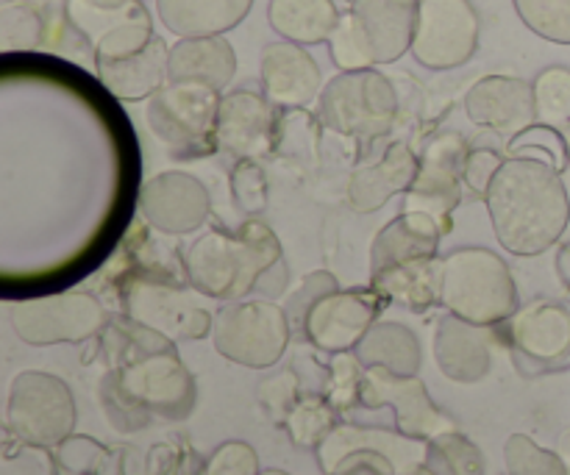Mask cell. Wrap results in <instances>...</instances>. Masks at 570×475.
I'll return each mask as SVG.
<instances>
[{"label": "cell", "instance_id": "ffe728a7", "mask_svg": "<svg viewBox=\"0 0 570 475\" xmlns=\"http://www.w3.org/2000/svg\"><path fill=\"white\" fill-rule=\"evenodd\" d=\"M259 78L262 95L278 109H304L321 98V67L304 44L287 39L265 44Z\"/></svg>", "mask_w": 570, "mask_h": 475}, {"label": "cell", "instance_id": "ee69618b", "mask_svg": "<svg viewBox=\"0 0 570 475\" xmlns=\"http://www.w3.org/2000/svg\"><path fill=\"white\" fill-rule=\"evenodd\" d=\"M42 37V20L31 6H6L3 9V50L33 48Z\"/></svg>", "mask_w": 570, "mask_h": 475}, {"label": "cell", "instance_id": "f1b7e54d", "mask_svg": "<svg viewBox=\"0 0 570 475\" xmlns=\"http://www.w3.org/2000/svg\"><path fill=\"white\" fill-rule=\"evenodd\" d=\"M440 267H443V259L390 267V270L373 273L371 287L387 304H401L410 311H426L440 304Z\"/></svg>", "mask_w": 570, "mask_h": 475}, {"label": "cell", "instance_id": "1f68e13d", "mask_svg": "<svg viewBox=\"0 0 570 475\" xmlns=\"http://www.w3.org/2000/svg\"><path fill=\"white\" fill-rule=\"evenodd\" d=\"M426 465L434 475H484V456L465 434L445 432L429 439Z\"/></svg>", "mask_w": 570, "mask_h": 475}, {"label": "cell", "instance_id": "ba28073f", "mask_svg": "<svg viewBox=\"0 0 570 475\" xmlns=\"http://www.w3.org/2000/svg\"><path fill=\"white\" fill-rule=\"evenodd\" d=\"M11 326L26 345L83 343L109 326L104 304L89 293H59L11 306Z\"/></svg>", "mask_w": 570, "mask_h": 475}, {"label": "cell", "instance_id": "5bb4252c", "mask_svg": "<svg viewBox=\"0 0 570 475\" xmlns=\"http://www.w3.org/2000/svg\"><path fill=\"white\" fill-rule=\"evenodd\" d=\"M468 142L460 133H440L421 154L415 184L406 192V211H426L449 231V220L454 215L462 195V172H465Z\"/></svg>", "mask_w": 570, "mask_h": 475}, {"label": "cell", "instance_id": "83f0119b", "mask_svg": "<svg viewBox=\"0 0 570 475\" xmlns=\"http://www.w3.org/2000/svg\"><path fill=\"white\" fill-rule=\"evenodd\" d=\"M362 367H382L395 376H417L423 365V350L415 331L404 323L382 320L362 337L354 348Z\"/></svg>", "mask_w": 570, "mask_h": 475}, {"label": "cell", "instance_id": "d6a6232c", "mask_svg": "<svg viewBox=\"0 0 570 475\" xmlns=\"http://www.w3.org/2000/svg\"><path fill=\"white\" fill-rule=\"evenodd\" d=\"M534 109L540 126H551L566 131L570 126V67H546L534 78Z\"/></svg>", "mask_w": 570, "mask_h": 475}, {"label": "cell", "instance_id": "c3c4849f", "mask_svg": "<svg viewBox=\"0 0 570 475\" xmlns=\"http://www.w3.org/2000/svg\"><path fill=\"white\" fill-rule=\"evenodd\" d=\"M557 273H560L562 284L570 289V245H566V248L557 254Z\"/></svg>", "mask_w": 570, "mask_h": 475}, {"label": "cell", "instance_id": "484cf974", "mask_svg": "<svg viewBox=\"0 0 570 475\" xmlns=\"http://www.w3.org/2000/svg\"><path fill=\"white\" fill-rule=\"evenodd\" d=\"M170 81H193L223 89L234 81L237 53L226 37H187L170 48Z\"/></svg>", "mask_w": 570, "mask_h": 475}, {"label": "cell", "instance_id": "816d5d0a", "mask_svg": "<svg viewBox=\"0 0 570 475\" xmlns=\"http://www.w3.org/2000/svg\"><path fill=\"white\" fill-rule=\"evenodd\" d=\"M259 475H289V473H284V471H262Z\"/></svg>", "mask_w": 570, "mask_h": 475}, {"label": "cell", "instance_id": "4fadbf2b", "mask_svg": "<svg viewBox=\"0 0 570 475\" xmlns=\"http://www.w3.org/2000/svg\"><path fill=\"white\" fill-rule=\"evenodd\" d=\"M360 406L390 409L395 417V432L412 439H423V443L445 432H454V420L438 409L426 384L417 376H395L382 367H367L365 378H362Z\"/></svg>", "mask_w": 570, "mask_h": 475}, {"label": "cell", "instance_id": "2e32d148", "mask_svg": "<svg viewBox=\"0 0 570 475\" xmlns=\"http://www.w3.org/2000/svg\"><path fill=\"white\" fill-rule=\"evenodd\" d=\"M278 106L254 89L223 95L217 111V148L237 161H262L278 142Z\"/></svg>", "mask_w": 570, "mask_h": 475}, {"label": "cell", "instance_id": "681fc988", "mask_svg": "<svg viewBox=\"0 0 570 475\" xmlns=\"http://www.w3.org/2000/svg\"><path fill=\"white\" fill-rule=\"evenodd\" d=\"M406 475H434V471H432V467L426 465V462H423L421 467H415V471H410Z\"/></svg>", "mask_w": 570, "mask_h": 475}, {"label": "cell", "instance_id": "30bf717a", "mask_svg": "<svg viewBox=\"0 0 570 475\" xmlns=\"http://www.w3.org/2000/svg\"><path fill=\"white\" fill-rule=\"evenodd\" d=\"M109 370L115 373L122 389L154 417L187 420L193 415L198 387H195L193 373L178 359L176 345L145 354L120 367H109Z\"/></svg>", "mask_w": 570, "mask_h": 475}, {"label": "cell", "instance_id": "e575fe53", "mask_svg": "<svg viewBox=\"0 0 570 475\" xmlns=\"http://www.w3.org/2000/svg\"><path fill=\"white\" fill-rule=\"evenodd\" d=\"M504 462L510 475H568L566 462L527 434H512L507 439Z\"/></svg>", "mask_w": 570, "mask_h": 475}, {"label": "cell", "instance_id": "9c48e42d", "mask_svg": "<svg viewBox=\"0 0 570 475\" xmlns=\"http://www.w3.org/2000/svg\"><path fill=\"white\" fill-rule=\"evenodd\" d=\"M501 326L523 376H543L570 367V309L566 304L532 300Z\"/></svg>", "mask_w": 570, "mask_h": 475}, {"label": "cell", "instance_id": "d6986e66", "mask_svg": "<svg viewBox=\"0 0 570 475\" xmlns=\"http://www.w3.org/2000/svg\"><path fill=\"white\" fill-rule=\"evenodd\" d=\"M421 0H351L348 14L373 65H393L412 50Z\"/></svg>", "mask_w": 570, "mask_h": 475}, {"label": "cell", "instance_id": "f35d334b", "mask_svg": "<svg viewBox=\"0 0 570 475\" xmlns=\"http://www.w3.org/2000/svg\"><path fill=\"white\" fill-rule=\"evenodd\" d=\"M337 289H340L337 278H334L328 270L309 273V276H306L304 281H301L298 287L287 295V304H284V311H287L293 331L295 328H301V331H304V323H306V317H309V311L315 309V306L321 304L326 295L337 293Z\"/></svg>", "mask_w": 570, "mask_h": 475}, {"label": "cell", "instance_id": "5b68a950", "mask_svg": "<svg viewBox=\"0 0 570 475\" xmlns=\"http://www.w3.org/2000/svg\"><path fill=\"white\" fill-rule=\"evenodd\" d=\"M317 117L334 133L351 139H379L399 117V92L376 67L334 76L317 98Z\"/></svg>", "mask_w": 570, "mask_h": 475}, {"label": "cell", "instance_id": "277c9868", "mask_svg": "<svg viewBox=\"0 0 570 475\" xmlns=\"http://www.w3.org/2000/svg\"><path fill=\"white\" fill-rule=\"evenodd\" d=\"M223 95L193 81H167L145 106L154 137L178 159H198L217 150V111Z\"/></svg>", "mask_w": 570, "mask_h": 475}, {"label": "cell", "instance_id": "f907efd6", "mask_svg": "<svg viewBox=\"0 0 570 475\" xmlns=\"http://www.w3.org/2000/svg\"><path fill=\"white\" fill-rule=\"evenodd\" d=\"M562 137H566V154H568V167H570V126L562 131Z\"/></svg>", "mask_w": 570, "mask_h": 475}, {"label": "cell", "instance_id": "7dc6e473", "mask_svg": "<svg viewBox=\"0 0 570 475\" xmlns=\"http://www.w3.org/2000/svg\"><path fill=\"white\" fill-rule=\"evenodd\" d=\"M287 284H289V267L287 261L278 259L276 265H273L271 270H265V276L259 278L254 295H259L262 300H276L287 293Z\"/></svg>", "mask_w": 570, "mask_h": 475}, {"label": "cell", "instance_id": "44dd1931", "mask_svg": "<svg viewBox=\"0 0 570 475\" xmlns=\"http://www.w3.org/2000/svg\"><path fill=\"white\" fill-rule=\"evenodd\" d=\"M495 326H476L456 315H445L434 334V359L440 373L456 384H479L495 362Z\"/></svg>", "mask_w": 570, "mask_h": 475}, {"label": "cell", "instance_id": "7bdbcfd3", "mask_svg": "<svg viewBox=\"0 0 570 475\" xmlns=\"http://www.w3.org/2000/svg\"><path fill=\"white\" fill-rule=\"evenodd\" d=\"M259 456L248 443H223L212 451L209 459L204 462L200 475H259Z\"/></svg>", "mask_w": 570, "mask_h": 475}, {"label": "cell", "instance_id": "f546056e", "mask_svg": "<svg viewBox=\"0 0 570 475\" xmlns=\"http://www.w3.org/2000/svg\"><path fill=\"white\" fill-rule=\"evenodd\" d=\"M65 17L72 31L83 37L89 48L117 28L150 17L142 0H65Z\"/></svg>", "mask_w": 570, "mask_h": 475}, {"label": "cell", "instance_id": "d4e9b609", "mask_svg": "<svg viewBox=\"0 0 570 475\" xmlns=\"http://www.w3.org/2000/svg\"><path fill=\"white\" fill-rule=\"evenodd\" d=\"M254 0H156L161 26L178 39L226 37L250 14Z\"/></svg>", "mask_w": 570, "mask_h": 475}, {"label": "cell", "instance_id": "836d02e7", "mask_svg": "<svg viewBox=\"0 0 570 475\" xmlns=\"http://www.w3.org/2000/svg\"><path fill=\"white\" fill-rule=\"evenodd\" d=\"M529 31L557 44H570V0H512Z\"/></svg>", "mask_w": 570, "mask_h": 475}, {"label": "cell", "instance_id": "8992f818", "mask_svg": "<svg viewBox=\"0 0 570 475\" xmlns=\"http://www.w3.org/2000/svg\"><path fill=\"white\" fill-rule=\"evenodd\" d=\"M289 337L293 326L287 311L273 300H232L212 323V343L217 354L250 370L278 365Z\"/></svg>", "mask_w": 570, "mask_h": 475}, {"label": "cell", "instance_id": "60d3db41", "mask_svg": "<svg viewBox=\"0 0 570 475\" xmlns=\"http://www.w3.org/2000/svg\"><path fill=\"white\" fill-rule=\"evenodd\" d=\"M328 56H332L334 67H337L340 72H354V70H371L373 59L371 53L365 50V44H362L360 33H356L354 22H351V14L348 11H343V17H340L337 28H334L332 39H328Z\"/></svg>", "mask_w": 570, "mask_h": 475}, {"label": "cell", "instance_id": "ab89813d", "mask_svg": "<svg viewBox=\"0 0 570 475\" xmlns=\"http://www.w3.org/2000/svg\"><path fill=\"white\" fill-rule=\"evenodd\" d=\"M232 195L239 211L256 217L267 209L271 189H267V176L262 172L259 161H237L232 170Z\"/></svg>", "mask_w": 570, "mask_h": 475}, {"label": "cell", "instance_id": "7a4b0ae2", "mask_svg": "<svg viewBox=\"0 0 570 475\" xmlns=\"http://www.w3.org/2000/svg\"><path fill=\"white\" fill-rule=\"evenodd\" d=\"M278 259L282 243L262 220H245L237 231L212 228L184 254L189 287L215 300H245Z\"/></svg>", "mask_w": 570, "mask_h": 475}, {"label": "cell", "instance_id": "6da1fadb", "mask_svg": "<svg viewBox=\"0 0 570 475\" xmlns=\"http://www.w3.org/2000/svg\"><path fill=\"white\" fill-rule=\"evenodd\" d=\"M562 170L534 156H510L490 184L484 204L501 248L515 256H540L554 248L570 222V198Z\"/></svg>", "mask_w": 570, "mask_h": 475}, {"label": "cell", "instance_id": "ac0fdd59", "mask_svg": "<svg viewBox=\"0 0 570 475\" xmlns=\"http://www.w3.org/2000/svg\"><path fill=\"white\" fill-rule=\"evenodd\" d=\"M465 115L473 126L501 137H521L538 122L534 83L518 76H484L468 89Z\"/></svg>", "mask_w": 570, "mask_h": 475}, {"label": "cell", "instance_id": "52a82bcc", "mask_svg": "<svg viewBox=\"0 0 570 475\" xmlns=\"http://www.w3.org/2000/svg\"><path fill=\"white\" fill-rule=\"evenodd\" d=\"M76 398L59 376L26 370L11 382L6 400V432L20 445L56 448L72 437Z\"/></svg>", "mask_w": 570, "mask_h": 475}, {"label": "cell", "instance_id": "7c38bea8", "mask_svg": "<svg viewBox=\"0 0 570 475\" xmlns=\"http://www.w3.org/2000/svg\"><path fill=\"white\" fill-rule=\"evenodd\" d=\"M198 289H181L159 278H137L126 289V311L131 320L165 334L173 343H193L212 334L215 315L200 304Z\"/></svg>", "mask_w": 570, "mask_h": 475}, {"label": "cell", "instance_id": "4dcf8cb0", "mask_svg": "<svg viewBox=\"0 0 570 475\" xmlns=\"http://www.w3.org/2000/svg\"><path fill=\"white\" fill-rule=\"evenodd\" d=\"M337 415L340 412L328 404L326 395H306L293 406V412L284 420V428H287L295 448L317 451L323 439L337 428Z\"/></svg>", "mask_w": 570, "mask_h": 475}, {"label": "cell", "instance_id": "8d00e7d4", "mask_svg": "<svg viewBox=\"0 0 570 475\" xmlns=\"http://www.w3.org/2000/svg\"><path fill=\"white\" fill-rule=\"evenodd\" d=\"M100 404H104L106 417H109L111 426L122 434H131V432H142L148 428V423L154 420L150 412H145L131 395L122 389V384L117 382L115 373H106L104 382H100Z\"/></svg>", "mask_w": 570, "mask_h": 475}, {"label": "cell", "instance_id": "f6af8a7d", "mask_svg": "<svg viewBox=\"0 0 570 475\" xmlns=\"http://www.w3.org/2000/svg\"><path fill=\"white\" fill-rule=\"evenodd\" d=\"M204 462L193 448H170V445H156L148 456V471L145 475H200Z\"/></svg>", "mask_w": 570, "mask_h": 475}, {"label": "cell", "instance_id": "8fae6325", "mask_svg": "<svg viewBox=\"0 0 570 475\" xmlns=\"http://www.w3.org/2000/svg\"><path fill=\"white\" fill-rule=\"evenodd\" d=\"M479 48V14L471 0H421L412 50L426 70L468 65Z\"/></svg>", "mask_w": 570, "mask_h": 475}, {"label": "cell", "instance_id": "9a60e30c", "mask_svg": "<svg viewBox=\"0 0 570 475\" xmlns=\"http://www.w3.org/2000/svg\"><path fill=\"white\" fill-rule=\"evenodd\" d=\"M387 300L376 289H337L326 295L304 323V334L323 354H345L379 323Z\"/></svg>", "mask_w": 570, "mask_h": 475}, {"label": "cell", "instance_id": "e0dca14e", "mask_svg": "<svg viewBox=\"0 0 570 475\" xmlns=\"http://www.w3.org/2000/svg\"><path fill=\"white\" fill-rule=\"evenodd\" d=\"M139 211L159 234H193L212 215L209 189L189 172H159L139 189Z\"/></svg>", "mask_w": 570, "mask_h": 475}, {"label": "cell", "instance_id": "d590c367", "mask_svg": "<svg viewBox=\"0 0 570 475\" xmlns=\"http://www.w3.org/2000/svg\"><path fill=\"white\" fill-rule=\"evenodd\" d=\"M362 378H365V367L356 359L354 350H345V354H334L332 365H328V378H326V398L334 409L343 415L351 412L354 406H360L362 395Z\"/></svg>", "mask_w": 570, "mask_h": 475}, {"label": "cell", "instance_id": "7402d4cb", "mask_svg": "<svg viewBox=\"0 0 570 475\" xmlns=\"http://www.w3.org/2000/svg\"><path fill=\"white\" fill-rule=\"evenodd\" d=\"M417 167H421V156H415L410 145H390L382 159L354 170L348 184L351 209L360 211V215H371V211L387 206V200H393L395 195L410 192V187L415 184Z\"/></svg>", "mask_w": 570, "mask_h": 475}, {"label": "cell", "instance_id": "b9f144b4", "mask_svg": "<svg viewBox=\"0 0 570 475\" xmlns=\"http://www.w3.org/2000/svg\"><path fill=\"white\" fill-rule=\"evenodd\" d=\"M256 398H259L262 409L267 412V417H271L273 423H284L289 412H293V406L301 400L298 378H295L293 370L276 373V376H271L267 382L259 384Z\"/></svg>", "mask_w": 570, "mask_h": 475}, {"label": "cell", "instance_id": "603a6c76", "mask_svg": "<svg viewBox=\"0 0 570 475\" xmlns=\"http://www.w3.org/2000/svg\"><path fill=\"white\" fill-rule=\"evenodd\" d=\"M443 226L426 211H404L379 231L371 248V270L382 273L390 267L415 265L438 259Z\"/></svg>", "mask_w": 570, "mask_h": 475}, {"label": "cell", "instance_id": "3957f363", "mask_svg": "<svg viewBox=\"0 0 570 475\" xmlns=\"http://www.w3.org/2000/svg\"><path fill=\"white\" fill-rule=\"evenodd\" d=\"M440 304L476 326H501L518 311L510 267L488 248H460L440 267Z\"/></svg>", "mask_w": 570, "mask_h": 475}, {"label": "cell", "instance_id": "cb8c5ba5", "mask_svg": "<svg viewBox=\"0 0 570 475\" xmlns=\"http://www.w3.org/2000/svg\"><path fill=\"white\" fill-rule=\"evenodd\" d=\"M170 48L156 33L145 48L120 56L111 61H95V72L115 98L120 100H148L170 81Z\"/></svg>", "mask_w": 570, "mask_h": 475}, {"label": "cell", "instance_id": "4316f807", "mask_svg": "<svg viewBox=\"0 0 570 475\" xmlns=\"http://www.w3.org/2000/svg\"><path fill=\"white\" fill-rule=\"evenodd\" d=\"M340 17L343 11L337 0H271L267 6V22L273 31L304 48L328 42Z\"/></svg>", "mask_w": 570, "mask_h": 475}, {"label": "cell", "instance_id": "bcb514c9", "mask_svg": "<svg viewBox=\"0 0 570 475\" xmlns=\"http://www.w3.org/2000/svg\"><path fill=\"white\" fill-rule=\"evenodd\" d=\"M507 159H501V154H495V150L490 148H476L468 154L465 159V172H462V178H465V184L471 187L473 195H488L490 184H493V178L499 176L501 165H504Z\"/></svg>", "mask_w": 570, "mask_h": 475}, {"label": "cell", "instance_id": "74e56055", "mask_svg": "<svg viewBox=\"0 0 570 475\" xmlns=\"http://www.w3.org/2000/svg\"><path fill=\"white\" fill-rule=\"evenodd\" d=\"M109 462V451L89 437H67L53 448V465L61 475H98Z\"/></svg>", "mask_w": 570, "mask_h": 475}]
</instances>
